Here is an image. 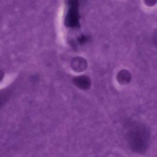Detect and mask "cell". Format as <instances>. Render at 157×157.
Listing matches in <instances>:
<instances>
[{
	"instance_id": "obj_1",
	"label": "cell",
	"mask_w": 157,
	"mask_h": 157,
	"mask_svg": "<svg viewBox=\"0 0 157 157\" xmlns=\"http://www.w3.org/2000/svg\"><path fill=\"white\" fill-rule=\"evenodd\" d=\"M127 138L130 148L133 151L142 153L148 147L150 132L143 124L136 123L129 128Z\"/></svg>"
},
{
	"instance_id": "obj_2",
	"label": "cell",
	"mask_w": 157,
	"mask_h": 157,
	"mask_svg": "<svg viewBox=\"0 0 157 157\" xmlns=\"http://www.w3.org/2000/svg\"><path fill=\"white\" fill-rule=\"evenodd\" d=\"M74 84L82 90H87L91 85L90 78L86 75L77 76L72 79Z\"/></svg>"
},
{
	"instance_id": "obj_3",
	"label": "cell",
	"mask_w": 157,
	"mask_h": 157,
	"mask_svg": "<svg viewBox=\"0 0 157 157\" xmlns=\"http://www.w3.org/2000/svg\"><path fill=\"white\" fill-rule=\"evenodd\" d=\"M71 66L73 70L77 72H81L86 68L87 63L84 58L81 57H77L72 60Z\"/></svg>"
},
{
	"instance_id": "obj_4",
	"label": "cell",
	"mask_w": 157,
	"mask_h": 157,
	"mask_svg": "<svg viewBox=\"0 0 157 157\" xmlns=\"http://www.w3.org/2000/svg\"><path fill=\"white\" fill-rule=\"evenodd\" d=\"M117 79L121 84H127L131 79V74L128 70L123 69L117 74Z\"/></svg>"
},
{
	"instance_id": "obj_5",
	"label": "cell",
	"mask_w": 157,
	"mask_h": 157,
	"mask_svg": "<svg viewBox=\"0 0 157 157\" xmlns=\"http://www.w3.org/2000/svg\"><path fill=\"white\" fill-rule=\"evenodd\" d=\"M4 76V72L2 71H0V82L3 79Z\"/></svg>"
},
{
	"instance_id": "obj_6",
	"label": "cell",
	"mask_w": 157,
	"mask_h": 157,
	"mask_svg": "<svg viewBox=\"0 0 157 157\" xmlns=\"http://www.w3.org/2000/svg\"><path fill=\"white\" fill-rule=\"evenodd\" d=\"M2 99H3V98H2V95L0 94V107H1V104H2Z\"/></svg>"
}]
</instances>
